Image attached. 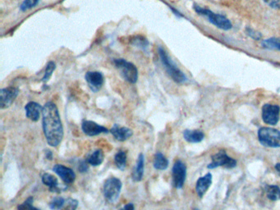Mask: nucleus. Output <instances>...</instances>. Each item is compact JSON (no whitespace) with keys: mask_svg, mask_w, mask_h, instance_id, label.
<instances>
[{"mask_svg":"<svg viewBox=\"0 0 280 210\" xmlns=\"http://www.w3.org/2000/svg\"><path fill=\"white\" fill-rule=\"evenodd\" d=\"M248 34L250 35L251 37L255 39V40H259L261 37V35H260V33L255 32L252 29H248Z\"/></svg>","mask_w":280,"mask_h":210,"instance_id":"33","label":"nucleus"},{"mask_svg":"<svg viewBox=\"0 0 280 210\" xmlns=\"http://www.w3.org/2000/svg\"><path fill=\"white\" fill-rule=\"evenodd\" d=\"M19 94V90L18 88L10 87L4 88L1 89L0 90V108L1 109L10 107L13 105L16 98L18 97Z\"/></svg>","mask_w":280,"mask_h":210,"instance_id":"10","label":"nucleus"},{"mask_svg":"<svg viewBox=\"0 0 280 210\" xmlns=\"http://www.w3.org/2000/svg\"><path fill=\"white\" fill-rule=\"evenodd\" d=\"M122 182L118 178H110L105 181L104 195L110 202H115L120 195Z\"/></svg>","mask_w":280,"mask_h":210,"instance_id":"6","label":"nucleus"},{"mask_svg":"<svg viewBox=\"0 0 280 210\" xmlns=\"http://www.w3.org/2000/svg\"><path fill=\"white\" fill-rule=\"evenodd\" d=\"M237 165V161L233 158L226 155L224 151H220L212 157V162L207 166L208 168L214 169L219 167H224L226 168H233Z\"/></svg>","mask_w":280,"mask_h":210,"instance_id":"7","label":"nucleus"},{"mask_svg":"<svg viewBox=\"0 0 280 210\" xmlns=\"http://www.w3.org/2000/svg\"><path fill=\"white\" fill-rule=\"evenodd\" d=\"M211 183H212V175L210 173H207L202 178L198 179L196 185V190L199 197L202 198L204 196L211 185Z\"/></svg>","mask_w":280,"mask_h":210,"instance_id":"16","label":"nucleus"},{"mask_svg":"<svg viewBox=\"0 0 280 210\" xmlns=\"http://www.w3.org/2000/svg\"><path fill=\"white\" fill-rule=\"evenodd\" d=\"M78 169H79L81 173H85L89 169V163H88L87 161H82L79 166H78Z\"/></svg>","mask_w":280,"mask_h":210,"instance_id":"32","label":"nucleus"},{"mask_svg":"<svg viewBox=\"0 0 280 210\" xmlns=\"http://www.w3.org/2000/svg\"><path fill=\"white\" fill-rule=\"evenodd\" d=\"M43 131L48 144L57 147L63 137V124L57 106L53 102H48L43 107Z\"/></svg>","mask_w":280,"mask_h":210,"instance_id":"1","label":"nucleus"},{"mask_svg":"<svg viewBox=\"0 0 280 210\" xmlns=\"http://www.w3.org/2000/svg\"><path fill=\"white\" fill-rule=\"evenodd\" d=\"M258 139L266 147H280V131L275 128H261L258 131Z\"/></svg>","mask_w":280,"mask_h":210,"instance_id":"3","label":"nucleus"},{"mask_svg":"<svg viewBox=\"0 0 280 210\" xmlns=\"http://www.w3.org/2000/svg\"><path fill=\"white\" fill-rule=\"evenodd\" d=\"M263 47L269 50H280V39L270 38L262 42Z\"/></svg>","mask_w":280,"mask_h":210,"instance_id":"24","label":"nucleus"},{"mask_svg":"<svg viewBox=\"0 0 280 210\" xmlns=\"http://www.w3.org/2000/svg\"><path fill=\"white\" fill-rule=\"evenodd\" d=\"M30 210H39V209H37V208H35L34 207V206H33V207L31 208V209H30Z\"/></svg>","mask_w":280,"mask_h":210,"instance_id":"37","label":"nucleus"},{"mask_svg":"<svg viewBox=\"0 0 280 210\" xmlns=\"http://www.w3.org/2000/svg\"><path fill=\"white\" fill-rule=\"evenodd\" d=\"M103 161H104V153L101 150H95V152L93 153L87 159L89 164L94 167L100 165L103 163Z\"/></svg>","mask_w":280,"mask_h":210,"instance_id":"21","label":"nucleus"},{"mask_svg":"<svg viewBox=\"0 0 280 210\" xmlns=\"http://www.w3.org/2000/svg\"><path fill=\"white\" fill-rule=\"evenodd\" d=\"M55 68H56V65H55V62L50 61L47 63L46 68H45V74H44V77L42 78L43 82L46 83L48 80H50V78L53 75V73L55 72Z\"/></svg>","mask_w":280,"mask_h":210,"instance_id":"25","label":"nucleus"},{"mask_svg":"<svg viewBox=\"0 0 280 210\" xmlns=\"http://www.w3.org/2000/svg\"><path fill=\"white\" fill-rule=\"evenodd\" d=\"M54 172L57 175L59 176V178L63 181V183L66 184H72L76 180V174L73 172V169L62 165V164H56L54 167Z\"/></svg>","mask_w":280,"mask_h":210,"instance_id":"13","label":"nucleus"},{"mask_svg":"<svg viewBox=\"0 0 280 210\" xmlns=\"http://www.w3.org/2000/svg\"><path fill=\"white\" fill-rule=\"evenodd\" d=\"M144 166H145V157L143 154H140L138 156L137 165L133 173V179L135 182H140L142 180L144 175Z\"/></svg>","mask_w":280,"mask_h":210,"instance_id":"17","label":"nucleus"},{"mask_svg":"<svg viewBox=\"0 0 280 210\" xmlns=\"http://www.w3.org/2000/svg\"><path fill=\"white\" fill-rule=\"evenodd\" d=\"M266 195L269 200L273 201L280 200V188L277 185H267Z\"/></svg>","mask_w":280,"mask_h":210,"instance_id":"23","label":"nucleus"},{"mask_svg":"<svg viewBox=\"0 0 280 210\" xmlns=\"http://www.w3.org/2000/svg\"><path fill=\"white\" fill-rule=\"evenodd\" d=\"M159 55L165 70L175 82L183 84L187 81L184 73L173 63L167 52L162 47H159Z\"/></svg>","mask_w":280,"mask_h":210,"instance_id":"2","label":"nucleus"},{"mask_svg":"<svg viewBox=\"0 0 280 210\" xmlns=\"http://www.w3.org/2000/svg\"><path fill=\"white\" fill-rule=\"evenodd\" d=\"M132 43L137 47L142 48V49L148 47V45H149L148 40L145 38L141 37V36H137V37L134 38Z\"/></svg>","mask_w":280,"mask_h":210,"instance_id":"29","label":"nucleus"},{"mask_svg":"<svg viewBox=\"0 0 280 210\" xmlns=\"http://www.w3.org/2000/svg\"><path fill=\"white\" fill-rule=\"evenodd\" d=\"M280 108L276 105L266 104L262 108V119L264 123L275 126L280 121Z\"/></svg>","mask_w":280,"mask_h":210,"instance_id":"8","label":"nucleus"},{"mask_svg":"<svg viewBox=\"0 0 280 210\" xmlns=\"http://www.w3.org/2000/svg\"><path fill=\"white\" fill-rule=\"evenodd\" d=\"M275 169H276L278 173H280V163H277V164L275 165Z\"/></svg>","mask_w":280,"mask_h":210,"instance_id":"36","label":"nucleus"},{"mask_svg":"<svg viewBox=\"0 0 280 210\" xmlns=\"http://www.w3.org/2000/svg\"></svg>","mask_w":280,"mask_h":210,"instance_id":"38","label":"nucleus"},{"mask_svg":"<svg viewBox=\"0 0 280 210\" xmlns=\"http://www.w3.org/2000/svg\"><path fill=\"white\" fill-rule=\"evenodd\" d=\"M194 8H195L196 13H199L200 15L205 16L208 18L209 22L212 23L213 25H215V26H217L218 28L225 30H229L232 28V23L224 16L213 13L209 9L200 8V6L195 5Z\"/></svg>","mask_w":280,"mask_h":210,"instance_id":"4","label":"nucleus"},{"mask_svg":"<svg viewBox=\"0 0 280 210\" xmlns=\"http://www.w3.org/2000/svg\"><path fill=\"white\" fill-rule=\"evenodd\" d=\"M268 6L275 9H280V0H264Z\"/></svg>","mask_w":280,"mask_h":210,"instance_id":"31","label":"nucleus"},{"mask_svg":"<svg viewBox=\"0 0 280 210\" xmlns=\"http://www.w3.org/2000/svg\"><path fill=\"white\" fill-rule=\"evenodd\" d=\"M65 200L62 197H55L50 203V208L52 210H61L63 209Z\"/></svg>","mask_w":280,"mask_h":210,"instance_id":"26","label":"nucleus"},{"mask_svg":"<svg viewBox=\"0 0 280 210\" xmlns=\"http://www.w3.org/2000/svg\"><path fill=\"white\" fill-rule=\"evenodd\" d=\"M27 118L33 122H37L42 113L43 108L38 103L29 102L25 106Z\"/></svg>","mask_w":280,"mask_h":210,"instance_id":"15","label":"nucleus"},{"mask_svg":"<svg viewBox=\"0 0 280 210\" xmlns=\"http://www.w3.org/2000/svg\"><path fill=\"white\" fill-rule=\"evenodd\" d=\"M82 128H83V132L88 136H95V135H100L102 133H109L107 128L99 125L92 121H83Z\"/></svg>","mask_w":280,"mask_h":210,"instance_id":"12","label":"nucleus"},{"mask_svg":"<svg viewBox=\"0 0 280 210\" xmlns=\"http://www.w3.org/2000/svg\"><path fill=\"white\" fill-rule=\"evenodd\" d=\"M119 210H135V208H134V205H133V204L128 203V204L124 205V206Z\"/></svg>","mask_w":280,"mask_h":210,"instance_id":"34","label":"nucleus"},{"mask_svg":"<svg viewBox=\"0 0 280 210\" xmlns=\"http://www.w3.org/2000/svg\"><path fill=\"white\" fill-rule=\"evenodd\" d=\"M173 185L177 189L183 188L187 177V167L181 160H177L172 170Z\"/></svg>","mask_w":280,"mask_h":210,"instance_id":"9","label":"nucleus"},{"mask_svg":"<svg viewBox=\"0 0 280 210\" xmlns=\"http://www.w3.org/2000/svg\"><path fill=\"white\" fill-rule=\"evenodd\" d=\"M113 63L127 81L131 84H135L138 81V71L134 64L123 58L114 59Z\"/></svg>","mask_w":280,"mask_h":210,"instance_id":"5","label":"nucleus"},{"mask_svg":"<svg viewBox=\"0 0 280 210\" xmlns=\"http://www.w3.org/2000/svg\"><path fill=\"white\" fill-rule=\"evenodd\" d=\"M38 3H39V0H24L23 4L21 5V10L26 12L29 9H31L35 6L37 5Z\"/></svg>","mask_w":280,"mask_h":210,"instance_id":"28","label":"nucleus"},{"mask_svg":"<svg viewBox=\"0 0 280 210\" xmlns=\"http://www.w3.org/2000/svg\"><path fill=\"white\" fill-rule=\"evenodd\" d=\"M85 79L90 90L93 92H97L102 87L104 84V76L100 72H87L85 76Z\"/></svg>","mask_w":280,"mask_h":210,"instance_id":"11","label":"nucleus"},{"mask_svg":"<svg viewBox=\"0 0 280 210\" xmlns=\"http://www.w3.org/2000/svg\"><path fill=\"white\" fill-rule=\"evenodd\" d=\"M78 207V201L74 199H68L65 200L63 209L61 210H76Z\"/></svg>","mask_w":280,"mask_h":210,"instance_id":"27","label":"nucleus"},{"mask_svg":"<svg viewBox=\"0 0 280 210\" xmlns=\"http://www.w3.org/2000/svg\"><path fill=\"white\" fill-rule=\"evenodd\" d=\"M154 167L157 170H165L168 167V160L161 153H156L154 158Z\"/></svg>","mask_w":280,"mask_h":210,"instance_id":"20","label":"nucleus"},{"mask_svg":"<svg viewBox=\"0 0 280 210\" xmlns=\"http://www.w3.org/2000/svg\"><path fill=\"white\" fill-rule=\"evenodd\" d=\"M111 134L114 136L116 140L118 141H125L133 135V131L130 128H125V127H120L118 124H114L113 128L110 130Z\"/></svg>","mask_w":280,"mask_h":210,"instance_id":"14","label":"nucleus"},{"mask_svg":"<svg viewBox=\"0 0 280 210\" xmlns=\"http://www.w3.org/2000/svg\"><path fill=\"white\" fill-rule=\"evenodd\" d=\"M33 201H34L33 197L31 196L28 197L23 204L18 205V210H30L33 207Z\"/></svg>","mask_w":280,"mask_h":210,"instance_id":"30","label":"nucleus"},{"mask_svg":"<svg viewBox=\"0 0 280 210\" xmlns=\"http://www.w3.org/2000/svg\"><path fill=\"white\" fill-rule=\"evenodd\" d=\"M114 162L118 169H120L121 171L124 170L127 166V153L123 150L118 151L114 157Z\"/></svg>","mask_w":280,"mask_h":210,"instance_id":"22","label":"nucleus"},{"mask_svg":"<svg viewBox=\"0 0 280 210\" xmlns=\"http://www.w3.org/2000/svg\"><path fill=\"white\" fill-rule=\"evenodd\" d=\"M42 182L45 185L50 187L51 192H55V191L58 192V179L55 178V176L51 175L50 173H45L42 176Z\"/></svg>","mask_w":280,"mask_h":210,"instance_id":"19","label":"nucleus"},{"mask_svg":"<svg viewBox=\"0 0 280 210\" xmlns=\"http://www.w3.org/2000/svg\"><path fill=\"white\" fill-rule=\"evenodd\" d=\"M53 156H54V155H53L52 151H50V150H49L45 151V157H46L47 159H49V160H52Z\"/></svg>","mask_w":280,"mask_h":210,"instance_id":"35","label":"nucleus"},{"mask_svg":"<svg viewBox=\"0 0 280 210\" xmlns=\"http://www.w3.org/2000/svg\"><path fill=\"white\" fill-rule=\"evenodd\" d=\"M183 137L188 142L199 143L204 140L205 135H204V133L201 131L186 130L183 132Z\"/></svg>","mask_w":280,"mask_h":210,"instance_id":"18","label":"nucleus"}]
</instances>
